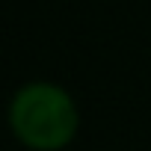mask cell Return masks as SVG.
I'll list each match as a JSON object with an SVG mask.
<instances>
[{"mask_svg":"<svg viewBox=\"0 0 151 151\" xmlns=\"http://www.w3.org/2000/svg\"><path fill=\"white\" fill-rule=\"evenodd\" d=\"M6 124L30 151H62L77 139L80 110L71 92L53 80H30L6 104Z\"/></svg>","mask_w":151,"mask_h":151,"instance_id":"6da1fadb","label":"cell"}]
</instances>
